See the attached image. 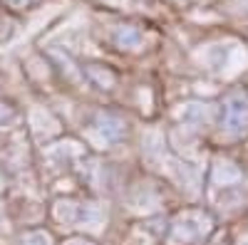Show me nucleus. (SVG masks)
Here are the masks:
<instances>
[{
  "label": "nucleus",
  "mask_w": 248,
  "mask_h": 245,
  "mask_svg": "<svg viewBox=\"0 0 248 245\" xmlns=\"http://www.w3.org/2000/svg\"><path fill=\"white\" fill-rule=\"evenodd\" d=\"M223 127L231 134H243L248 129V99L243 94H231L223 107Z\"/></svg>",
  "instance_id": "1"
},
{
  "label": "nucleus",
  "mask_w": 248,
  "mask_h": 245,
  "mask_svg": "<svg viewBox=\"0 0 248 245\" xmlns=\"http://www.w3.org/2000/svg\"><path fill=\"white\" fill-rule=\"evenodd\" d=\"M102 131H105L109 139H119L124 131H127V124H124V121L119 119V116H114V114H105L102 116Z\"/></svg>",
  "instance_id": "2"
}]
</instances>
